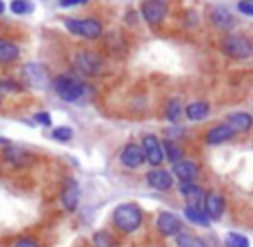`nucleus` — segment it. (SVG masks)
<instances>
[{"label":"nucleus","instance_id":"obj_1","mask_svg":"<svg viewBox=\"0 0 253 247\" xmlns=\"http://www.w3.org/2000/svg\"><path fill=\"white\" fill-rule=\"evenodd\" d=\"M113 223L122 232L134 233L142 223V212L135 204L125 202V204H120L115 208V211H113Z\"/></svg>","mask_w":253,"mask_h":247},{"label":"nucleus","instance_id":"obj_2","mask_svg":"<svg viewBox=\"0 0 253 247\" xmlns=\"http://www.w3.org/2000/svg\"><path fill=\"white\" fill-rule=\"evenodd\" d=\"M64 26H66V30L70 33L87 40L99 38L102 35V32H104L102 21L95 18H66L64 19Z\"/></svg>","mask_w":253,"mask_h":247},{"label":"nucleus","instance_id":"obj_3","mask_svg":"<svg viewBox=\"0 0 253 247\" xmlns=\"http://www.w3.org/2000/svg\"><path fill=\"white\" fill-rule=\"evenodd\" d=\"M54 90H56L57 97L64 102H77L84 97L85 88L87 85L82 80L73 76H66V74H61L54 80Z\"/></svg>","mask_w":253,"mask_h":247},{"label":"nucleus","instance_id":"obj_4","mask_svg":"<svg viewBox=\"0 0 253 247\" xmlns=\"http://www.w3.org/2000/svg\"><path fill=\"white\" fill-rule=\"evenodd\" d=\"M77 71L85 76H101L106 71V61L94 50H80L73 61Z\"/></svg>","mask_w":253,"mask_h":247},{"label":"nucleus","instance_id":"obj_5","mask_svg":"<svg viewBox=\"0 0 253 247\" xmlns=\"http://www.w3.org/2000/svg\"><path fill=\"white\" fill-rule=\"evenodd\" d=\"M222 50L232 59L245 61L253 56V43L245 35H227L222 40Z\"/></svg>","mask_w":253,"mask_h":247},{"label":"nucleus","instance_id":"obj_6","mask_svg":"<svg viewBox=\"0 0 253 247\" xmlns=\"http://www.w3.org/2000/svg\"><path fill=\"white\" fill-rule=\"evenodd\" d=\"M23 76L26 83L37 90H45L50 83H54V80H50L49 70L43 64H26L23 70Z\"/></svg>","mask_w":253,"mask_h":247},{"label":"nucleus","instance_id":"obj_7","mask_svg":"<svg viewBox=\"0 0 253 247\" xmlns=\"http://www.w3.org/2000/svg\"><path fill=\"white\" fill-rule=\"evenodd\" d=\"M169 11L165 0H144L141 4V14L144 21L151 26H158L163 23Z\"/></svg>","mask_w":253,"mask_h":247},{"label":"nucleus","instance_id":"obj_8","mask_svg":"<svg viewBox=\"0 0 253 247\" xmlns=\"http://www.w3.org/2000/svg\"><path fill=\"white\" fill-rule=\"evenodd\" d=\"M142 149H144L146 154V161L151 166H160L163 163L165 152H163V147L156 135H144V139H142Z\"/></svg>","mask_w":253,"mask_h":247},{"label":"nucleus","instance_id":"obj_9","mask_svg":"<svg viewBox=\"0 0 253 247\" xmlns=\"http://www.w3.org/2000/svg\"><path fill=\"white\" fill-rule=\"evenodd\" d=\"M80 185L75 178H68L63 185V190H61V202H63L64 209L68 211H75L80 204Z\"/></svg>","mask_w":253,"mask_h":247},{"label":"nucleus","instance_id":"obj_10","mask_svg":"<svg viewBox=\"0 0 253 247\" xmlns=\"http://www.w3.org/2000/svg\"><path fill=\"white\" fill-rule=\"evenodd\" d=\"M120 161H122L123 166L130 168V170H135V168L142 166L146 161V154H144L142 145H137V143H126L122 156H120Z\"/></svg>","mask_w":253,"mask_h":247},{"label":"nucleus","instance_id":"obj_11","mask_svg":"<svg viewBox=\"0 0 253 247\" xmlns=\"http://www.w3.org/2000/svg\"><path fill=\"white\" fill-rule=\"evenodd\" d=\"M203 209H205V214L208 216V219H218L222 214H224V209H225L224 197H222L218 192L210 190L207 195H205Z\"/></svg>","mask_w":253,"mask_h":247},{"label":"nucleus","instance_id":"obj_12","mask_svg":"<svg viewBox=\"0 0 253 247\" xmlns=\"http://www.w3.org/2000/svg\"><path fill=\"white\" fill-rule=\"evenodd\" d=\"M156 226H158L160 233H163L165 237H172V235H179L180 228H182V225H180V219L177 218L173 212H162V214L158 216V219H156Z\"/></svg>","mask_w":253,"mask_h":247},{"label":"nucleus","instance_id":"obj_13","mask_svg":"<svg viewBox=\"0 0 253 247\" xmlns=\"http://www.w3.org/2000/svg\"><path fill=\"white\" fill-rule=\"evenodd\" d=\"M225 125L231 126L234 133H245L253 126V118L248 112H231L225 118Z\"/></svg>","mask_w":253,"mask_h":247},{"label":"nucleus","instance_id":"obj_14","mask_svg":"<svg viewBox=\"0 0 253 247\" xmlns=\"http://www.w3.org/2000/svg\"><path fill=\"white\" fill-rule=\"evenodd\" d=\"M180 192H182L184 197L189 201V206L198 208V209H200V204L205 202V195H207L203 192V188L198 187L193 181H182V183H180Z\"/></svg>","mask_w":253,"mask_h":247},{"label":"nucleus","instance_id":"obj_15","mask_svg":"<svg viewBox=\"0 0 253 247\" xmlns=\"http://www.w3.org/2000/svg\"><path fill=\"white\" fill-rule=\"evenodd\" d=\"M146 176H148V183L156 190H169L173 185V176L165 170H153Z\"/></svg>","mask_w":253,"mask_h":247},{"label":"nucleus","instance_id":"obj_16","mask_svg":"<svg viewBox=\"0 0 253 247\" xmlns=\"http://www.w3.org/2000/svg\"><path fill=\"white\" fill-rule=\"evenodd\" d=\"M198 171H200V168H198V164L194 163V161L182 159L172 166V173L175 175V176H179L182 181H193L194 178H196Z\"/></svg>","mask_w":253,"mask_h":247},{"label":"nucleus","instance_id":"obj_17","mask_svg":"<svg viewBox=\"0 0 253 247\" xmlns=\"http://www.w3.org/2000/svg\"><path fill=\"white\" fill-rule=\"evenodd\" d=\"M234 132L231 130V126L222 123V125H217L213 128H210L207 132V143L210 145H218V143H224L227 142L229 139H232Z\"/></svg>","mask_w":253,"mask_h":247},{"label":"nucleus","instance_id":"obj_18","mask_svg":"<svg viewBox=\"0 0 253 247\" xmlns=\"http://www.w3.org/2000/svg\"><path fill=\"white\" fill-rule=\"evenodd\" d=\"M210 19L218 30H231L234 26V16L225 7H215L210 14Z\"/></svg>","mask_w":253,"mask_h":247},{"label":"nucleus","instance_id":"obj_19","mask_svg":"<svg viewBox=\"0 0 253 247\" xmlns=\"http://www.w3.org/2000/svg\"><path fill=\"white\" fill-rule=\"evenodd\" d=\"M19 57V47L14 42L5 38H0V63L9 64L14 63Z\"/></svg>","mask_w":253,"mask_h":247},{"label":"nucleus","instance_id":"obj_20","mask_svg":"<svg viewBox=\"0 0 253 247\" xmlns=\"http://www.w3.org/2000/svg\"><path fill=\"white\" fill-rule=\"evenodd\" d=\"M210 112V106L207 102H193L186 107V116L191 121H201Z\"/></svg>","mask_w":253,"mask_h":247},{"label":"nucleus","instance_id":"obj_21","mask_svg":"<svg viewBox=\"0 0 253 247\" xmlns=\"http://www.w3.org/2000/svg\"><path fill=\"white\" fill-rule=\"evenodd\" d=\"M184 214H186V218L189 219L191 223H194V225H200V226H208V216L205 214L201 209L198 208H193V206H187L186 209H184Z\"/></svg>","mask_w":253,"mask_h":247},{"label":"nucleus","instance_id":"obj_22","mask_svg":"<svg viewBox=\"0 0 253 247\" xmlns=\"http://www.w3.org/2000/svg\"><path fill=\"white\" fill-rule=\"evenodd\" d=\"M177 246L179 247H208L203 239L191 233H179L177 235Z\"/></svg>","mask_w":253,"mask_h":247},{"label":"nucleus","instance_id":"obj_23","mask_svg":"<svg viewBox=\"0 0 253 247\" xmlns=\"http://www.w3.org/2000/svg\"><path fill=\"white\" fill-rule=\"evenodd\" d=\"M163 147H165L167 159H169L172 164H177L179 161H182L184 152L179 149V145H177L175 142H172V140H165V142H163Z\"/></svg>","mask_w":253,"mask_h":247},{"label":"nucleus","instance_id":"obj_24","mask_svg":"<svg viewBox=\"0 0 253 247\" xmlns=\"http://www.w3.org/2000/svg\"><path fill=\"white\" fill-rule=\"evenodd\" d=\"M180 114H182V104H180V101L179 99H170L165 111L167 119L172 123H177L180 119Z\"/></svg>","mask_w":253,"mask_h":247},{"label":"nucleus","instance_id":"obj_25","mask_svg":"<svg viewBox=\"0 0 253 247\" xmlns=\"http://www.w3.org/2000/svg\"><path fill=\"white\" fill-rule=\"evenodd\" d=\"M21 90H23V87L18 83V81L9 80V78H5V80H0V101H4L7 95L18 94V92H21Z\"/></svg>","mask_w":253,"mask_h":247},{"label":"nucleus","instance_id":"obj_26","mask_svg":"<svg viewBox=\"0 0 253 247\" xmlns=\"http://www.w3.org/2000/svg\"><path fill=\"white\" fill-rule=\"evenodd\" d=\"M9 7H11V11L14 12V14L23 16V14L32 12L33 9H35V5H33L32 0H12Z\"/></svg>","mask_w":253,"mask_h":247},{"label":"nucleus","instance_id":"obj_27","mask_svg":"<svg viewBox=\"0 0 253 247\" xmlns=\"http://www.w3.org/2000/svg\"><path fill=\"white\" fill-rule=\"evenodd\" d=\"M225 246L227 247H250V240L241 233L231 232L225 237Z\"/></svg>","mask_w":253,"mask_h":247},{"label":"nucleus","instance_id":"obj_28","mask_svg":"<svg viewBox=\"0 0 253 247\" xmlns=\"http://www.w3.org/2000/svg\"><path fill=\"white\" fill-rule=\"evenodd\" d=\"M52 139L59 140V142H70L73 139V130L70 126H57L52 130Z\"/></svg>","mask_w":253,"mask_h":247},{"label":"nucleus","instance_id":"obj_29","mask_svg":"<svg viewBox=\"0 0 253 247\" xmlns=\"http://www.w3.org/2000/svg\"><path fill=\"white\" fill-rule=\"evenodd\" d=\"M94 246L95 247H115V240L108 232H97L94 235Z\"/></svg>","mask_w":253,"mask_h":247},{"label":"nucleus","instance_id":"obj_30","mask_svg":"<svg viewBox=\"0 0 253 247\" xmlns=\"http://www.w3.org/2000/svg\"><path fill=\"white\" fill-rule=\"evenodd\" d=\"M238 11L245 16H252L253 18V2H248V0H241L238 4Z\"/></svg>","mask_w":253,"mask_h":247},{"label":"nucleus","instance_id":"obj_31","mask_svg":"<svg viewBox=\"0 0 253 247\" xmlns=\"http://www.w3.org/2000/svg\"><path fill=\"white\" fill-rule=\"evenodd\" d=\"M33 119L42 126H50V123H52V118H50L49 112H37V114L33 116Z\"/></svg>","mask_w":253,"mask_h":247},{"label":"nucleus","instance_id":"obj_32","mask_svg":"<svg viewBox=\"0 0 253 247\" xmlns=\"http://www.w3.org/2000/svg\"><path fill=\"white\" fill-rule=\"evenodd\" d=\"M14 247H40V246L37 244V240L30 239V237H21V239L14 244Z\"/></svg>","mask_w":253,"mask_h":247},{"label":"nucleus","instance_id":"obj_33","mask_svg":"<svg viewBox=\"0 0 253 247\" xmlns=\"http://www.w3.org/2000/svg\"><path fill=\"white\" fill-rule=\"evenodd\" d=\"M88 0H59L61 7H75V5H84Z\"/></svg>","mask_w":253,"mask_h":247},{"label":"nucleus","instance_id":"obj_34","mask_svg":"<svg viewBox=\"0 0 253 247\" xmlns=\"http://www.w3.org/2000/svg\"><path fill=\"white\" fill-rule=\"evenodd\" d=\"M5 11V4H4V0H0V14H4Z\"/></svg>","mask_w":253,"mask_h":247}]
</instances>
